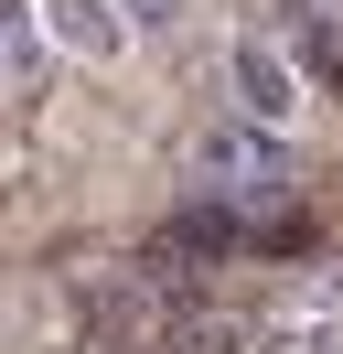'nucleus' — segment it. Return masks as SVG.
Segmentation results:
<instances>
[{
    "label": "nucleus",
    "mask_w": 343,
    "mask_h": 354,
    "mask_svg": "<svg viewBox=\"0 0 343 354\" xmlns=\"http://www.w3.org/2000/svg\"><path fill=\"white\" fill-rule=\"evenodd\" d=\"M183 194L193 204H225V215H247V225H268V215H290V129H247V118H225V129H204L183 151Z\"/></svg>",
    "instance_id": "obj_1"
},
{
    "label": "nucleus",
    "mask_w": 343,
    "mask_h": 354,
    "mask_svg": "<svg viewBox=\"0 0 343 354\" xmlns=\"http://www.w3.org/2000/svg\"><path fill=\"white\" fill-rule=\"evenodd\" d=\"M225 97H236L247 129H290V118H300V44L236 32V44H225Z\"/></svg>",
    "instance_id": "obj_2"
},
{
    "label": "nucleus",
    "mask_w": 343,
    "mask_h": 354,
    "mask_svg": "<svg viewBox=\"0 0 343 354\" xmlns=\"http://www.w3.org/2000/svg\"><path fill=\"white\" fill-rule=\"evenodd\" d=\"M43 22H54V44L64 54H129L140 44V22H129V0H43Z\"/></svg>",
    "instance_id": "obj_3"
},
{
    "label": "nucleus",
    "mask_w": 343,
    "mask_h": 354,
    "mask_svg": "<svg viewBox=\"0 0 343 354\" xmlns=\"http://www.w3.org/2000/svg\"><path fill=\"white\" fill-rule=\"evenodd\" d=\"M54 22H43V0H11L0 11V75H11V97H43V75H54Z\"/></svg>",
    "instance_id": "obj_4"
},
{
    "label": "nucleus",
    "mask_w": 343,
    "mask_h": 354,
    "mask_svg": "<svg viewBox=\"0 0 343 354\" xmlns=\"http://www.w3.org/2000/svg\"><path fill=\"white\" fill-rule=\"evenodd\" d=\"M129 22H140V32H161V22H172V0H129Z\"/></svg>",
    "instance_id": "obj_5"
}]
</instances>
